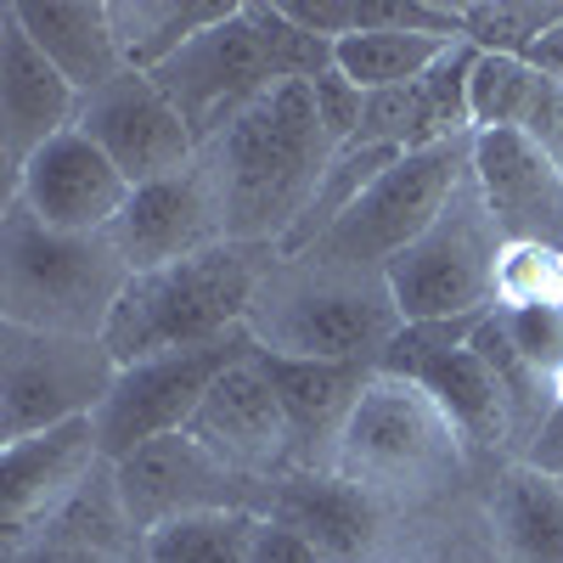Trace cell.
<instances>
[{
  "mask_svg": "<svg viewBox=\"0 0 563 563\" xmlns=\"http://www.w3.org/2000/svg\"><path fill=\"white\" fill-rule=\"evenodd\" d=\"M525 135H536V147L563 169V85L547 79V74H541V85H536V102H530Z\"/></svg>",
  "mask_w": 563,
  "mask_h": 563,
  "instance_id": "e575fe53",
  "label": "cell"
},
{
  "mask_svg": "<svg viewBox=\"0 0 563 563\" xmlns=\"http://www.w3.org/2000/svg\"><path fill=\"white\" fill-rule=\"evenodd\" d=\"M113 474L135 536H153L175 519H192V512H265L271 519V496H276V479L238 474L225 456H214L192 434H164L141 445L124 462H113Z\"/></svg>",
  "mask_w": 563,
  "mask_h": 563,
  "instance_id": "8fae6325",
  "label": "cell"
},
{
  "mask_svg": "<svg viewBox=\"0 0 563 563\" xmlns=\"http://www.w3.org/2000/svg\"><path fill=\"white\" fill-rule=\"evenodd\" d=\"M519 462H530V467H541V474L563 479V400H558V406L536 422V434L525 440Z\"/></svg>",
  "mask_w": 563,
  "mask_h": 563,
  "instance_id": "8d00e7d4",
  "label": "cell"
},
{
  "mask_svg": "<svg viewBox=\"0 0 563 563\" xmlns=\"http://www.w3.org/2000/svg\"><path fill=\"white\" fill-rule=\"evenodd\" d=\"M552 29H563V0H467L462 7V40L496 57L530 63V52Z\"/></svg>",
  "mask_w": 563,
  "mask_h": 563,
  "instance_id": "f546056e",
  "label": "cell"
},
{
  "mask_svg": "<svg viewBox=\"0 0 563 563\" xmlns=\"http://www.w3.org/2000/svg\"><path fill=\"white\" fill-rule=\"evenodd\" d=\"M249 339L282 361H361L378 366L406 333L384 265L333 254H282L249 305Z\"/></svg>",
  "mask_w": 563,
  "mask_h": 563,
  "instance_id": "7a4b0ae2",
  "label": "cell"
},
{
  "mask_svg": "<svg viewBox=\"0 0 563 563\" xmlns=\"http://www.w3.org/2000/svg\"><path fill=\"white\" fill-rule=\"evenodd\" d=\"M541 68L525 57H496L479 52L474 79H467V113H474V135L479 130H525L530 102H536Z\"/></svg>",
  "mask_w": 563,
  "mask_h": 563,
  "instance_id": "4dcf8cb0",
  "label": "cell"
},
{
  "mask_svg": "<svg viewBox=\"0 0 563 563\" xmlns=\"http://www.w3.org/2000/svg\"><path fill=\"white\" fill-rule=\"evenodd\" d=\"M563 305V254L541 243H507L496 260V310Z\"/></svg>",
  "mask_w": 563,
  "mask_h": 563,
  "instance_id": "1f68e13d",
  "label": "cell"
},
{
  "mask_svg": "<svg viewBox=\"0 0 563 563\" xmlns=\"http://www.w3.org/2000/svg\"><path fill=\"white\" fill-rule=\"evenodd\" d=\"M389 563H501L490 530H485V512L479 496L462 490L429 512H411L395 536Z\"/></svg>",
  "mask_w": 563,
  "mask_h": 563,
  "instance_id": "484cf974",
  "label": "cell"
},
{
  "mask_svg": "<svg viewBox=\"0 0 563 563\" xmlns=\"http://www.w3.org/2000/svg\"><path fill=\"white\" fill-rule=\"evenodd\" d=\"M501 563H563V485L530 462H496L474 485Z\"/></svg>",
  "mask_w": 563,
  "mask_h": 563,
  "instance_id": "7402d4cb",
  "label": "cell"
},
{
  "mask_svg": "<svg viewBox=\"0 0 563 563\" xmlns=\"http://www.w3.org/2000/svg\"><path fill=\"white\" fill-rule=\"evenodd\" d=\"M254 350L260 344L249 339V327H243V333H225V339L198 344V350H169V355H153V361L119 366L113 395L102 400L97 417H90L97 422L102 456L124 462L130 451L153 445L164 434H186L192 417H198V406L209 400V389Z\"/></svg>",
  "mask_w": 563,
  "mask_h": 563,
  "instance_id": "9c48e42d",
  "label": "cell"
},
{
  "mask_svg": "<svg viewBox=\"0 0 563 563\" xmlns=\"http://www.w3.org/2000/svg\"><path fill=\"white\" fill-rule=\"evenodd\" d=\"M102 462L108 456L97 445V422L90 417L0 445V547L34 536Z\"/></svg>",
  "mask_w": 563,
  "mask_h": 563,
  "instance_id": "ffe728a7",
  "label": "cell"
},
{
  "mask_svg": "<svg viewBox=\"0 0 563 563\" xmlns=\"http://www.w3.org/2000/svg\"><path fill=\"white\" fill-rule=\"evenodd\" d=\"M79 102L85 97L45 63L18 12L0 7V164H7V180H18L40 147H52L79 124Z\"/></svg>",
  "mask_w": 563,
  "mask_h": 563,
  "instance_id": "ac0fdd59",
  "label": "cell"
},
{
  "mask_svg": "<svg viewBox=\"0 0 563 563\" xmlns=\"http://www.w3.org/2000/svg\"><path fill=\"white\" fill-rule=\"evenodd\" d=\"M282 7L321 40H350V34L462 40V7H451V0H282Z\"/></svg>",
  "mask_w": 563,
  "mask_h": 563,
  "instance_id": "d4e9b609",
  "label": "cell"
},
{
  "mask_svg": "<svg viewBox=\"0 0 563 563\" xmlns=\"http://www.w3.org/2000/svg\"><path fill=\"white\" fill-rule=\"evenodd\" d=\"M119 384L102 339H63L0 321V445L97 417Z\"/></svg>",
  "mask_w": 563,
  "mask_h": 563,
  "instance_id": "52a82bcc",
  "label": "cell"
},
{
  "mask_svg": "<svg viewBox=\"0 0 563 563\" xmlns=\"http://www.w3.org/2000/svg\"><path fill=\"white\" fill-rule=\"evenodd\" d=\"M254 563H327V558H321L299 530L265 519V525H260V541H254Z\"/></svg>",
  "mask_w": 563,
  "mask_h": 563,
  "instance_id": "74e56055",
  "label": "cell"
},
{
  "mask_svg": "<svg viewBox=\"0 0 563 563\" xmlns=\"http://www.w3.org/2000/svg\"><path fill=\"white\" fill-rule=\"evenodd\" d=\"M249 23L276 85H316L321 74H339V40L310 34L282 0H249Z\"/></svg>",
  "mask_w": 563,
  "mask_h": 563,
  "instance_id": "f1b7e54d",
  "label": "cell"
},
{
  "mask_svg": "<svg viewBox=\"0 0 563 563\" xmlns=\"http://www.w3.org/2000/svg\"><path fill=\"white\" fill-rule=\"evenodd\" d=\"M243 0H108L113 34L130 74H153L164 68L186 40H198L220 18H231Z\"/></svg>",
  "mask_w": 563,
  "mask_h": 563,
  "instance_id": "cb8c5ba5",
  "label": "cell"
},
{
  "mask_svg": "<svg viewBox=\"0 0 563 563\" xmlns=\"http://www.w3.org/2000/svg\"><path fill=\"white\" fill-rule=\"evenodd\" d=\"M74 130H85L90 141H97L130 186L169 180L198 158L192 130H186V119L153 85V74H119L113 85L90 90V97L79 102Z\"/></svg>",
  "mask_w": 563,
  "mask_h": 563,
  "instance_id": "4fadbf2b",
  "label": "cell"
},
{
  "mask_svg": "<svg viewBox=\"0 0 563 563\" xmlns=\"http://www.w3.org/2000/svg\"><path fill=\"white\" fill-rule=\"evenodd\" d=\"M265 378L288 411V429H294V474H333V456L344 440V422L366 389V378L378 366H361V361H282L254 350Z\"/></svg>",
  "mask_w": 563,
  "mask_h": 563,
  "instance_id": "44dd1931",
  "label": "cell"
},
{
  "mask_svg": "<svg viewBox=\"0 0 563 563\" xmlns=\"http://www.w3.org/2000/svg\"><path fill=\"white\" fill-rule=\"evenodd\" d=\"M456 40H434V34H350L339 40V74L350 85L372 90H406L429 74Z\"/></svg>",
  "mask_w": 563,
  "mask_h": 563,
  "instance_id": "83f0119b",
  "label": "cell"
},
{
  "mask_svg": "<svg viewBox=\"0 0 563 563\" xmlns=\"http://www.w3.org/2000/svg\"><path fill=\"white\" fill-rule=\"evenodd\" d=\"M113 243H119V254L130 260L135 276L180 265V260L225 243V214H220V198L209 186V169L192 158L169 180L135 186L124 214L113 220Z\"/></svg>",
  "mask_w": 563,
  "mask_h": 563,
  "instance_id": "2e32d148",
  "label": "cell"
},
{
  "mask_svg": "<svg viewBox=\"0 0 563 563\" xmlns=\"http://www.w3.org/2000/svg\"><path fill=\"white\" fill-rule=\"evenodd\" d=\"M7 7L18 12L29 40L45 52V63H52L79 97H90V90H102L119 74H130L108 0H7Z\"/></svg>",
  "mask_w": 563,
  "mask_h": 563,
  "instance_id": "603a6c76",
  "label": "cell"
},
{
  "mask_svg": "<svg viewBox=\"0 0 563 563\" xmlns=\"http://www.w3.org/2000/svg\"><path fill=\"white\" fill-rule=\"evenodd\" d=\"M265 512H192L141 536L135 563H254Z\"/></svg>",
  "mask_w": 563,
  "mask_h": 563,
  "instance_id": "4316f807",
  "label": "cell"
},
{
  "mask_svg": "<svg viewBox=\"0 0 563 563\" xmlns=\"http://www.w3.org/2000/svg\"><path fill=\"white\" fill-rule=\"evenodd\" d=\"M479 321L485 316H467V321H411L378 366L400 372V378H411V384H422L434 395V406L451 417V429L462 434V445L474 451L479 474H485V467L519 456V445H512V411L501 400L496 372L474 350Z\"/></svg>",
  "mask_w": 563,
  "mask_h": 563,
  "instance_id": "ba28073f",
  "label": "cell"
},
{
  "mask_svg": "<svg viewBox=\"0 0 563 563\" xmlns=\"http://www.w3.org/2000/svg\"><path fill=\"white\" fill-rule=\"evenodd\" d=\"M153 85L186 119L198 147H209L225 124H238L276 85L271 63L260 52V34L249 23V0L231 18H220L214 29H203L198 40H186L164 68H153Z\"/></svg>",
  "mask_w": 563,
  "mask_h": 563,
  "instance_id": "7c38bea8",
  "label": "cell"
},
{
  "mask_svg": "<svg viewBox=\"0 0 563 563\" xmlns=\"http://www.w3.org/2000/svg\"><path fill=\"white\" fill-rule=\"evenodd\" d=\"M0 563H119L97 547H79V541H63V536H29V541H12L0 547Z\"/></svg>",
  "mask_w": 563,
  "mask_h": 563,
  "instance_id": "d590c367",
  "label": "cell"
},
{
  "mask_svg": "<svg viewBox=\"0 0 563 563\" xmlns=\"http://www.w3.org/2000/svg\"><path fill=\"white\" fill-rule=\"evenodd\" d=\"M333 474L395 507L400 519H411V512H429L462 490H474L479 462L429 389L378 366L344 422Z\"/></svg>",
  "mask_w": 563,
  "mask_h": 563,
  "instance_id": "3957f363",
  "label": "cell"
},
{
  "mask_svg": "<svg viewBox=\"0 0 563 563\" xmlns=\"http://www.w3.org/2000/svg\"><path fill=\"white\" fill-rule=\"evenodd\" d=\"M333 158L339 147L321 130L316 90L271 85L238 124L198 147V164L209 169L225 214V243H265L282 254Z\"/></svg>",
  "mask_w": 563,
  "mask_h": 563,
  "instance_id": "6da1fadb",
  "label": "cell"
},
{
  "mask_svg": "<svg viewBox=\"0 0 563 563\" xmlns=\"http://www.w3.org/2000/svg\"><path fill=\"white\" fill-rule=\"evenodd\" d=\"M558 400H563V384H558Z\"/></svg>",
  "mask_w": 563,
  "mask_h": 563,
  "instance_id": "f35d334b",
  "label": "cell"
},
{
  "mask_svg": "<svg viewBox=\"0 0 563 563\" xmlns=\"http://www.w3.org/2000/svg\"><path fill=\"white\" fill-rule=\"evenodd\" d=\"M558 485H563V479H558Z\"/></svg>",
  "mask_w": 563,
  "mask_h": 563,
  "instance_id": "ab89813d",
  "label": "cell"
},
{
  "mask_svg": "<svg viewBox=\"0 0 563 563\" xmlns=\"http://www.w3.org/2000/svg\"><path fill=\"white\" fill-rule=\"evenodd\" d=\"M316 113H321V130H327V141L344 153L350 141L361 135V119H366V90L361 85H350L344 74H321L316 85Z\"/></svg>",
  "mask_w": 563,
  "mask_h": 563,
  "instance_id": "836d02e7",
  "label": "cell"
},
{
  "mask_svg": "<svg viewBox=\"0 0 563 563\" xmlns=\"http://www.w3.org/2000/svg\"><path fill=\"white\" fill-rule=\"evenodd\" d=\"M501 333L512 339L547 384H563V305H536V310H496Z\"/></svg>",
  "mask_w": 563,
  "mask_h": 563,
  "instance_id": "d6a6232c",
  "label": "cell"
},
{
  "mask_svg": "<svg viewBox=\"0 0 563 563\" xmlns=\"http://www.w3.org/2000/svg\"><path fill=\"white\" fill-rule=\"evenodd\" d=\"M130 192L135 186L113 169V158L85 130H68V135L52 141V147H40L29 158V169L7 186V198L23 203L40 225L74 231V238L113 231V220L124 214Z\"/></svg>",
  "mask_w": 563,
  "mask_h": 563,
  "instance_id": "5bb4252c",
  "label": "cell"
},
{
  "mask_svg": "<svg viewBox=\"0 0 563 563\" xmlns=\"http://www.w3.org/2000/svg\"><path fill=\"white\" fill-rule=\"evenodd\" d=\"M186 434L203 440L214 456H225L249 479H288L294 474V429H288V411H282L260 355H243L209 389V400L198 406Z\"/></svg>",
  "mask_w": 563,
  "mask_h": 563,
  "instance_id": "e0dca14e",
  "label": "cell"
},
{
  "mask_svg": "<svg viewBox=\"0 0 563 563\" xmlns=\"http://www.w3.org/2000/svg\"><path fill=\"white\" fill-rule=\"evenodd\" d=\"M474 180L501 243H541L563 254V169L525 130L474 135Z\"/></svg>",
  "mask_w": 563,
  "mask_h": 563,
  "instance_id": "d6986e66",
  "label": "cell"
},
{
  "mask_svg": "<svg viewBox=\"0 0 563 563\" xmlns=\"http://www.w3.org/2000/svg\"><path fill=\"white\" fill-rule=\"evenodd\" d=\"M271 519L299 530L327 563H389L400 512L384 507L378 496H366L361 485L339 474H288L276 479Z\"/></svg>",
  "mask_w": 563,
  "mask_h": 563,
  "instance_id": "9a60e30c",
  "label": "cell"
},
{
  "mask_svg": "<svg viewBox=\"0 0 563 563\" xmlns=\"http://www.w3.org/2000/svg\"><path fill=\"white\" fill-rule=\"evenodd\" d=\"M467 164H474V135L395 158L361 192V203L316 243V254H333V260H350V265H384L389 271V260L406 254L422 231L440 220V209L451 203V192L462 186Z\"/></svg>",
  "mask_w": 563,
  "mask_h": 563,
  "instance_id": "30bf717a",
  "label": "cell"
},
{
  "mask_svg": "<svg viewBox=\"0 0 563 563\" xmlns=\"http://www.w3.org/2000/svg\"><path fill=\"white\" fill-rule=\"evenodd\" d=\"M130 276L135 271L119 254L113 231L74 238L40 225L12 198L0 209V321L63 339H102Z\"/></svg>",
  "mask_w": 563,
  "mask_h": 563,
  "instance_id": "5b68a950",
  "label": "cell"
},
{
  "mask_svg": "<svg viewBox=\"0 0 563 563\" xmlns=\"http://www.w3.org/2000/svg\"><path fill=\"white\" fill-rule=\"evenodd\" d=\"M501 231L485 209V192L467 164L462 186L440 220L422 238L389 260V288L395 305L411 321H467V316H490L496 310V260H501Z\"/></svg>",
  "mask_w": 563,
  "mask_h": 563,
  "instance_id": "8992f818",
  "label": "cell"
},
{
  "mask_svg": "<svg viewBox=\"0 0 563 563\" xmlns=\"http://www.w3.org/2000/svg\"><path fill=\"white\" fill-rule=\"evenodd\" d=\"M282 254L265 243H214L180 265L130 276L124 299L113 305L102 344L119 366L153 361L169 350H198L225 333H243L254 288Z\"/></svg>",
  "mask_w": 563,
  "mask_h": 563,
  "instance_id": "277c9868",
  "label": "cell"
}]
</instances>
